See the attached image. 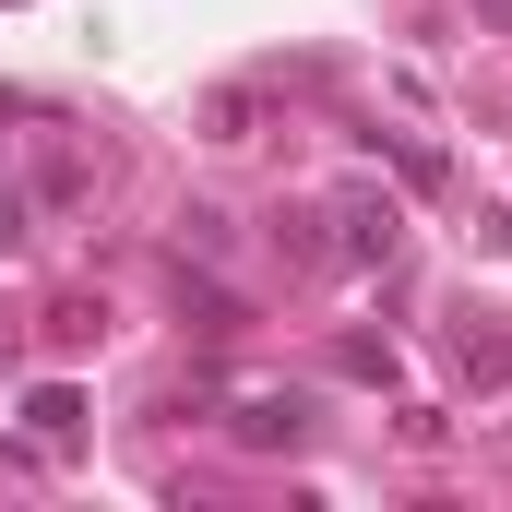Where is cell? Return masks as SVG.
<instances>
[{
  "mask_svg": "<svg viewBox=\"0 0 512 512\" xmlns=\"http://www.w3.org/2000/svg\"><path fill=\"white\" fill-rule=\"evenodd\" d=\"M227 429H239L251 453H274V441H298V429H310V405H298V393H251V405H239Z\"/></svg>",
  "mask_w": 512,
  "mask_h": 512,
  "instance_id": "obj_1",
  "label": "cell"
},
{
  "mask_svg": "<svg viewBox=\"0 0 512 512\" xmlns=\"http://www.w3.org/2000/svg\"><path fill=\"white\" fill-rule=\"evenodd\" d=\"M477 12H489V24H512V0H477Z\"/></svg>",
  "mask_w": 512,
  "mask_h": 512,
  "instance_id": "obj_2",
  "label": "cell"
}]
</instances>
